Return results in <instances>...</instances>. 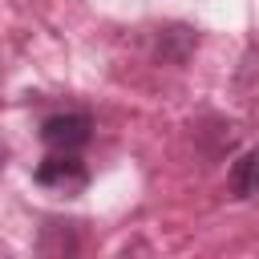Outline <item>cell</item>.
Instances as JSON below:
<instances>
[{
    "instance_id": "6da1fadb",
    "label": "cell",
    "mask_w": 259,
    "mask_h": 259,
    "mask_svg": "<svg viewBox=\"0 0 259 259\" xmlns=\"http://www.w3.org/2000/svg\"><path fill=\"white\" fill-rule=\"evenodd\" d=\"M89 138H93V121L85 113H53L40 125V142L53 154H77L81 146H89Z\"/></svg>"
},
{
    "instance_id": "7a4b0ae2",
    "label": "cell",
    "mask_w": 259,
    "mask_h": 259,
    "mask_svg": "<svg viewBox=\"0 0 259 259\" xmlns=\"http://www.w3.org/2000/svg\"><path fill=\"white\" fill-rule=\"evenodd\" d=\"M36 182H40V186H53V190L73 194V190H81V186H85V166H81V158H77V154H53V150H49V158L36 166Z\"/></svg>"
},
{
    "instance_id": "3957f363",
    "label": "cell",
    "mask_w": 259,
    "mask_h": 259,
    "mask_svg": "<svg viewBox=\"0 0 259 259\" xmlns=\"http://www.w3.org/2000/svg\"><path fill=\"white\" fill-rule=\"evenodd\" d=\"M231 190L239 194V198H251V194H259V142L231 166Z\"/></svg>"
}]
</instances>
